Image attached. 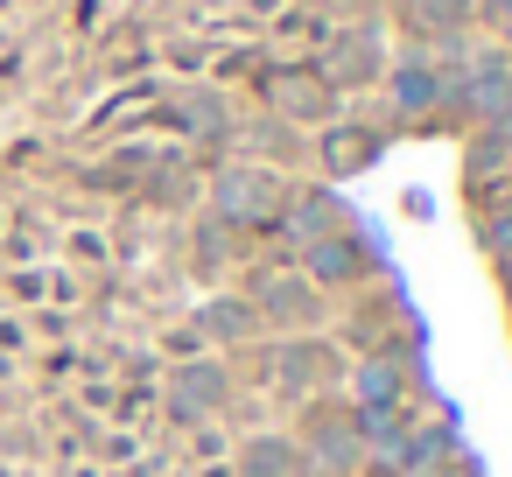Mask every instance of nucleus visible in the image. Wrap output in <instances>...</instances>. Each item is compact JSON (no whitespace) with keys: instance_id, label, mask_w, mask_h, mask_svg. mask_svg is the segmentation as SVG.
I'll list each match as a JSON object with an SVG mask.
<instances>
[{"instance_id":"nucleus-14","label":"nucleus","mask_w":512,"mask_h":477,"mask_svg":"<svg viewBox=\"0 0 512 477\" xmlns=\"http://www.w3.org/2000/svg\"><path fill=\"white\" fill-rule=\"evenodd\" d=\"M323 162L344 176V169H365V162H379V134H365V127H323Z\"/></svg>"},{"instance_id":"nucleus-10","label":"nucleus","mask_w":512,"mask_h":477,"mask_svg":"<svg viewBox=\"0 0 512 477\" xmlns=\"http://www.w3.org/2000/svg\"><path fill=\"white\" fill-rule=\"evenodd\" d=\"M400 22L428 43H456L477 22V0H400Z\"/></svg>"},{"instance_id":"nucleus-6","label":"nucleus","mask_w":512,"mask_h":477,"mask_svg":"<svg viewBox=\"0 0 512 477\" xmlns=\"http://www.w3.org/2000/svg\"><path fill=\"white\" fill-rule=\"evenodd\" d=\"M365 274H379V246H372L365 232L337 225L330 239L309 246V281H316V288H351V281H365Z\"/></svg>"},{"instance_id":"nucleus-4","label":"nucleus","mask_w":512,"mask_h":477,"mask_svg":"<svg viewBox=\"0 0 512 477\" xmlns=\"http://www.w3.org/2000/svg\"><path fill=\"white\" fill-rule=\"evenodd\" d=\"M211 204H218V218H232V225H260V218H274V211L288 204V190H281L274 169H225V176L211 183Z\"/></svg>"},{"instance_id":"nucleus-15","label":"nucleus","mask_w":512,"mask_h":477,"mask_svg":"<svg viewBox=\"0 0 512 477\" xmlns=\"http://www.w3.org/2000/svg\"><path fill=\"white\" fill-rule=\"evenodd\" d=\"M197 330H204L211 344H218V337L232 344V337H253V330H260V316H253V302H211V309L197 316Z\"/></svg>"},{"instance_id":"nucleus-7","label":"nucleus","mask_w":512,"mask_h":477,"mask_svg":"<svg viewBox=\"0 0 512 477\" xmlns=\"http://www.w3.org/2000/svg\"><path fill=\"white\" fill-rule=\"evenodd\" d=\"M274 85V113L281 120H309V127H330V113H337V92L316 78V71H274L267 78Z\"/></svg>"},{"instance_id":"nucleus-16","label":"nucleus","mask_w":512,"mask_h":477,"mask_svg":"<svg viewBox=\"0 0 512 477\" xmlns=\"http://www.w3.org/2000/svg\"><path fill=\"white\" fill-rule=\"evenodd\" d=\"M253 141H260L274 162H302V155H309V148H302V134H295L288 120H260V127H253Z\"/></svg>"},{"instance_id":"nucleus-13","label":"nucleus","mask_w":512,"mask_h":477,"mask_svg":"<svg viewBox=\"0 0 512 477\" xmlns=\"http://www.w3.org/2000/svg\"><path fill=\"white\" fill-rule=\"evenodd\" d=\"M400 393H407V372H400L386 351L358 365V407H365V414H393V407H400Z\"/></svg>"},{"instance_id":"nucleus-9","label":"nucleus","mask_w":512,"mask_h":477,"mask_svg":"<svg viewBox=\"0 0 512 477\" xmlns=\"http://www.w3.org/2000/svg\"><path fill=\"white\" fill-rule=\"evenodd\" d=\"M225 400H232V379H225L211 358H183V365L169 372V407H176V414L197 421L204 407H225Z\"/></svg>"},{"instance_id":"nucleus-2","label":"nucleus","mask_w":512,"mask_h":477,"mask_svg":"<svg viewBox=\"0 0 512 477\" xmlns=\"http://www.w3.org/2000/svg\"><path fill=\"white\" fill-rule=\"evenodd\" d=\"M281 393H295V400H316V393H337V379H344V358H337V344H323V337H288L281 351H274V372H267Z\"/></svg>"},{"instance_id":"nucleus-11","label":"nucleus","mask_w":512,"mask_h":477,"mask_svg":"<svg viewBox=\"0 0 512 477\" xmlns=\"http://www.w3.org/2000/svg\"><path fill=\"white\" fill-rule=\"evenodd\" d=\"M239 477H309V456L288 435H253L239 449Z\"/></svg>"},{"instance_id":"nucleus-5","label":"nucleus","mask_w":512,"mask_h":477,"mask_svg":"<svg viewBox=\"0 0 512 477\" xmlns=\"http://www.w3.org/2000/svg\"><path fill=\"white\" fill-rule=\"evenodd\" d=\"M253 316H260L267 330H316V323L330 316V302H323V288H316L309 274H274V281H260Z\"/></svg>"},{"instance_id":"nucleus-12","label":"nucleus","mask_w":512,"mask_h":477,"mask_svg":"<svg viewBox=\"0 0 512 477\" xmlns=\"http://www.w3.org/2000/svg\"><path fill=\"white\" fill-rule=\"evenodd\" d=\"M281 211H288V225H295L309 246H316V239H330L337 225H351V218H344V204H337L330 190H302V197H288Z\"/></svg>"},{"instance_id":"nucleus-1","label":"nucleus","mask_w":512,"mask_h":477,"mask_svg":"<svg viewBox=\"0 0 512 477\" xmlns=\"http://www.w3.org/2000/svg\"><path fill=\"white\" fill-rule=\"evenodd\" d=\"M302 456H316L330 477H344L351 463H358V449H365V407L358 400H337V393H316L309 407H302V442H295Z\"/></svg>"},{"instance_id":"nucleus-3","label":"nucleus","mask_w":512,"mask_h":477,"mask_svg":"<svg viewBox=\"0 0 512 477\" xmlns=\"http://www.w3.org/2000/svg\"><path fill=\"white\" fill-rule=\"evenodd\" d=\"M316 78H323L330 92H365V85H379V78H386L379 36H372V29H344V36H330V43H323V64H316Z\"/></svg>"},{"instance_id":"nucleus-8","label":"nucleus","mask_w":512,"mask_h":477,"mask_svg":"<svg viewBox=\"0 0 512 477\" xmlns=\"http://www.w3.org/2000/svg\"><path fill=\"white\" fill-rule=\"evenodd\" d=\"M386 85H393V106H400L407 120H428V113H442L449 71H435L428 57H407V64H393V71H386Z\"/></svg>"}]
</instances>
